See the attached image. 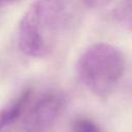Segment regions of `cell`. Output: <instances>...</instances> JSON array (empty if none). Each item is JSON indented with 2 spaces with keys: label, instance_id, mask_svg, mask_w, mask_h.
<instances>
[{
  "label": "cell",
  "instance_id": "cell-3",
  "mask_svg": "<svg viewBox=\"0 0 132 132\" xmlns=\"http://www.w3.org/2000/svg\"><path fill=\"white\" fill-rule=\"evenodd\" d=\"M65 106V97L58 91L41 95L24 114V132H54Z\"/></svg>",
  "mask_w": 132,
  "mask_h": 132
},
{
  "label": "cell",
  "instance_id": "cell-2",
  "mask_svg": "<svg viewBox=\"0 0 132 132\" xmlns=\"http://www.w3.org/2000/svg\"><path fill=\"white\" fill-rule=\"evenodd\" d=\"M76 71L80 81L92 93L107 96L124 75L125 59L113 45L104 42L95 43L80 55Z\"/></svg>",
  "mask_w": 132,
  "mask_h": 132
},
{
  "label": "cell",
  "instance_id": "cell-4",
  "mask_svg": "<svg viewBox=\"0 0 132 132\" xmlns=\"http://www.w3.org/2000/svg\"><path fill=\"white\" fill-rule=\"evenodd\" d=\"M32 98V90L26 88L0 108V132H8L25 114Z\"/></svg>",
  "mask_w": 132,
  "mask_h": 132
},
{
  "label": "cell",
  "instance_id": "cell-5",
  "mask_svg": "<svg viewBox=\"0 0 132 132\" xmlns=\"http://www.w3.org/2000/svg\"><path fill=\"white\" fill-rule=\"evenodd\" d=\"M71 132H101L99 126L91 119H76L71 127Z\"/></svg>",
  "mask_w": 132,
  "mask_h": 132
},
{
  "label": "cell",
  "instance_id": "cell-8",
  "mask_svg": "<svg viewBox=\"0 0 132 132\" xmlns=\"http://www.w3.org/2000/svg\"><path fill=\"white\" fill-rule=\"evenodd\" d=\"M14 1H16V0H0V8H2L3 6H5L7 4H10Z\"/></svg>",
  "mask_w": 132,
  "mask_h": 132
},
{
  "label": "cell",
  "instance_id": "cell-1",
  "mask_svg": "<svg viewBox=\"0 0 132 132\" xmlns=\"http://www.w3.org/2000/svg\"><path fill=\"white\" fill-rule=\"evenodd\" d=\"M76 20L73 0H35L18 27V44L29 57L50 55L72 29Z\"/></svg>",
  "mask_w": 132,
  "mask_h": 132
},
{
  "label": "cell",
  "instance_id": "cell-6",
  "mask_svg": "<svg viewBox=\"0 0 132 132\" xmlns=\"http://www.w3.org/2000/svg\"><path fill=\"white\" fill-rule=\"evenodd\" d=\"M119 18L121 22L132 31V0H121Z\"/></svg>",
  "mask_w": 132,
  "mask_h": 132
},
{
  "label": "cell",
  "instance_id": "cell-7",
  "mask_svg": "<svg viewBox=\"0 0 132 132\" xmlns=\"http://www.w3.org/2000/svg\"><path fill=\"white\" fill-rule=\"evenodd\" d=\"M89 7H99L104 5L108 0H81Z\"/></svg>",
  "mask_w": 132,
  "mask_h": 132
}]
</instances>
